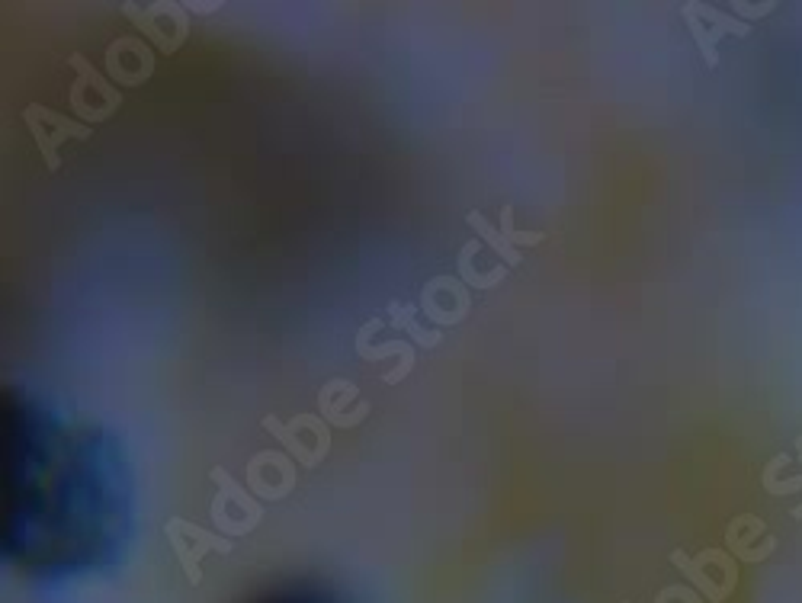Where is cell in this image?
Returning <instances> with one entry per match:
<instances>
[{"instance_id":"cell-1","label":"cell","mask_w":802,"mask_h":603,"mask_svg":"<svg viewBox=\"0 0 802 603\" xmlns=\"http://www.w3.org/2000/svg\"><path fill=\"white\" fill-rule=\"evenodd\" d=\"M4 543L33 559H94L129 517L119 450L90 427H68L20 392L4 398Z\"/></svg>"}]
</instances>
